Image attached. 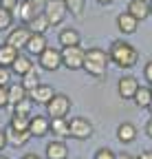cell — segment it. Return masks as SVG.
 Returning <instances> with one entry per match:
<instances>
[{
	"label": "cell",
	"mask_w": 152,
	"mask_h": 159,
	"mask_svg": "<svg viewBox=\"0 0 152 159\" xmlns=\"http://www.w3.org/2000/svg\"><path fill=\"white\" fill-rule=\"evenodd\" d=\"M115 157H117V152H112L110 148H99L93 159H115Z\"/></svg>",
	"instance_id": "32"
},
{
	"label": "cell",
	"mask_w": 152,
	"mask_h": 159,
	"mask_svg": "<svg viewBox=\"0 0 152 159\" xmlns=\"http://www.w3.org/2000/svg\"><path fill=\"white\" fill-rule=\"evenodd\" d=\"M15 57H18V49H13V47L7 44V42L0 44V66L11 69V64H13V60H15Z\"/></svg>",
	"instance_id": "22"
},
{
	"label": "cell",
	"mask_w": 152,
	"mask_h": 159,
	"mask_svg": "<svg viewBox=\"0 0 152 159\" xmlns=\"http://www.w3.org/2000/svg\"><path fill=\"white\" fill-rule=\"evenodd\" d=\"M108 55H110V62H115L119 69H132L139 62V51L132 44H128L126 40H112Z\"/></svg>",
	"instance_id": "1"
},
{
	"label": "cell",
	"mask_w": 152,
	"mask_h": 159,
	"mask_svg": "<svg viewBox=\"0 0 152 159\" xmlns=\"http://www.w3.org/2000/svg\"><path fill=\"white\" fill-rule=\"evenodd\" d=\"M84 57H86V51L80 44L77 47H62V66H66L68 71L84 69Z\"/></svg>",
	"instance_id": "3"
},
{
	"label": "cell",
	"mask_w": 152,
	"mask_h": 159,
	"mask_svg": "<svg viewBox=\"0 0 152 159\" xmlns=\"http://www.w3.org/2000/svg\"><path fill=\"white\" fill-rule=\"evenodd\" d=\"M150 13H152V0H150Z\"/></svg>",
	"instance_id": "43"
},
{
	"label": "cell",
	"mask_w": 152,
	"mask_h": 159,
	"mask_svg": "<svg viewBox=\"0 0 152 159\" xmlns=\"http://www.w3.org/2000/svg\"><path fill=\"white\" fill-rule=\"evenodd\" d=\"M148 2H150V0H148Z\"/></svg>",
	"instance_id": "45"
},
{
	"label": "cell",
	"mask_w": 152,
	"mask_h": 159,
	"mask_svg": "<svg viewBox=\"0 0 152 159\" xmlns=\"http://www.w3.org/2000/svg\"><path fill=\"white\" fill-rule=\"evenodd\" d=\"M11 20H13V13L11 9H5V7H0V31H5L11 27Z\"/></svg>",
	"instance_id": "29"
},
{
	"label": "cell",
	"mask_w": 152,
	"mask_h": 159,
	"mask_svg": "<svg viewBox=\"0 0 152 159\" xmlns=\"http://www.w3.org/2000/svg\"><path fill=\"white\" fill-rule=\"evenodd\" d=\"M29 119H31V117H24V115H13V117H11V122H9V126H11V128H15V130H29Z\"/></svg>",
	"instance_id": "28"
},
{
	"label": "cell",
	"mask_w": 152,
	"mask_h": 159,
	"mask_svg": "<svg viewBox=\"0 0 152 159\" xmlns=\"http://www.w3.org/2000/svg\"><path fill=\"white\" fill-rule=\"evenodd\" d=\"M51 133L58 137V139H64L71 135V128H68V119L66 117H51Z\"/></svg>",
	"instance_id": "20"
},
{
	"label": "cell",
	"mask_w": 152,
	"mask_h": 159,
	"mask_svg": "<svg viewBox=\"0 0 152 159\" xmlns=\"http://www.w3.org/2000/svg\"><path fill=\"white\" fill-rule=\"evenodd\" d=\"M29 133L33 137H44L51 133V119L44 115H33L29 119Z\"/></svg>",
	"instance_id": "11"
},
{
	"label": "cell",
	"mask_w": 152,
	"mask_h": 159,
	"mask_svg": "<svg viewBox=\"0 0 152 159\" xmlns=\"http://www.w3.org/2000/svg\"><path fill=\"white\" fill-rule=\"evenodd\" d=\"M9 104V86H0V108Z\"/></svg>",
	"instance_id": "33"
},
{
	"label": "cell",
	"mask_w": 152,
	"mask_h": 159,
	"mask_svg": "<svg viewBox=\"0 0 152 159\" xmlns=\"http://www.w3.org/2000/svg\"><path fill=\"white\" fill-rule=\"evenodd\" d=\"M44 155H46V159H66L68 157V146L55 137V142H49L46 144Z\"/></svg>",
	"instance_id": "14"
},
{
	"label": "cell",
	"mask_w": 152,
	"mask_h": 159,
	"mask_svg": "<svg viewBox=\"0 0 152 159\" xmlns=\"http://www.w3.org/2000/svg\"><path fill=\"white\" fill-rule=\"evenodd\" d=\"M33 35V31L29 29V25H20V27H15V29H11L9 31V35H7V40L5 42L7 44H11L13 49H18V51H22L24 47H27V42H29V38Z\"/></svg>",
	"instance_id": "6"
},
{
	"label": "cell",
	"mask_w": 152,
	"mask_h": 159,
	"mask_svg": "<svg viewBox=\"0 0 152 159\" xmlns=\"http://www.w3.org/2000/svg\"><path fill=\"white\" fill-rule=\"evenodd\" d=\"M13 115H24V117H31L29 99H24V102H20V104H15V106H13Z\"/></svg>",
	"instance_id": "30"
},
{
	"label": "cell",
	"mask_w": 152,
	"mask_h": 159,
	"mask_svg": "<svg viewBox=\"0 0 152 159\" xmlns=\"http://www.w3.org/2000/svg\"><path fill=\"white\" fill-rule=\"evenodd\" d=\"M46 113L49 117H66L71 113V97L64 93H55L46 104Z\"/></svg>",
	"instance_id": "5"
},
{
	"label": "cell",
	"mask_w": 152,
	"mask_h": 159,
	"mask_svg": "<svg viewBox=\"0 0 152 159\" xmlns=\"http://www.w3.org/2000/svg\"><path fill=\"white\" fill-rule=\"evenodd\" d=\"M44 2H46V0H22V2L18 5L22 22L27 25L29 20H33L35 16H40V13L44 11Z\"/></svg>",
	"instance_id": "10"
},
{
	"label": "cell",
	"mask_w": 152,
	"mask_h": 159,
	"mask_svg": "<svg viewBox=\"0 0 152 159\" xmlns=\"http://www.w3.org/2000/svg\"><path fill=\"white\" fill-rule=\"evenodd\" d=\"M139 80L135 75H121L119 82H117V93L121 99H135L137 91H139Z\"/></svg>",
	"instance_id": "9"
},
{
	"label": "cell",
	"mask_w": 152,
	"mask_h": 159,
	"mask_svg": "<svg viewBox=\"0 0 152 159\" xmlns=\"http://www.w3.org/2000/svg\"><path fill=\"white\" fill-rule=\"evenodd\" d=\"M20 84H22V86H24L27 91L35 89L37 84H42V82H40V71H35V69H31L29 73L20 75Z\"/></svg>",
	"instance_id": "26"
},
{
	"label": "cell",
	"mask_w": 152,
	"mask_h": 159,
	"mask_svg": "<svg viewBox=\"0 0 152 159\" xmlns=\"http://www.w3.org/2000/svg\"><path fill=\"white\" fill-rule=\"evenodd\" d=\"M22 159H40V157H37V155H33V152H29V155H24Z\"/></svg>",
	"instance_id": "41"
},
{
	"label": "cell",
	"mask_w": 152,
	"mask_h": 159,
	"mask_svg": "<svg viewBox=\"0 0 152 159\" xmlns=\"http://www.w3.org/2000/svg\"><path fill=\"white\" fill-rule=\"evenodd\" d=\"M108 62H110V55L108 51L104 49H88L86 51V57H84V71L93 77H102L108 69Z\"/></svg>",
	"instance_id": "2"
},
{
	"label": "cell",
	"mask_w": 152,
	"mask_h": 159,
	"mask_svg": "<svg viewBox=\"0 0 152 159\" xmlns=\"http://www.w3.org/2000/svg\"><path fill=\"white\" fill-rule=\"evenodd\" d=\"M97 2H99V5H104V7H108V5L115 2V0H97Z\"/></svg>",
	"instance_id": "40"
},
{
	"label": "cell",
	"mask_w": 152,
	"mask_h": 159,
	"mask_svg": "<svg viewBox=\"0 0 152 159\" xmlns=\"http://www.w3.org/2000/svg\"><path fill=\"white\" fill-rule=\"evenodd\" d=\"M68 7H66V0H46L44 2V16L49 18L51 27H58L66 20Z\"/></svg>",
	"instance_id": "4"
},
{
	"label": "cell",
	"mask_w": 152,
	"mask_h": 159,
	"mask_svg": "<svg viewBox=\"0 0 152 159\" xmlns=\"http://www.w3.org/2000/svg\"><path fill=\"white\" fill-rule=\"evenodd\" d=\"M27 95H29V91H27L22 84H9V104H11V106L24 102Z\"/></svg>",
	"instance_id": "23"
},
{
	"label": "cell",
	"mask_w": 152,
	"mask_h": 159,
	"mask_svg": "<svg viewBox=\"0 0 152 159\" xmlns=\"http://www.w3.org/2000/svg\"><path fill=\"white\" fill-rule=\"evenodd\" d=\"M115 159H137V157H130L128 152H119V155H117Z\"/></svg>",
	"instance_id": "39"
},
{
	"label": "cell",
	"mask_w": 152,
	"mask_h": 159,
	"mask_svg": "<svg viewBox=\"0 0 152 159\" xmlns=\"http://www.w3.org/2000/svg\"><path fill=\"white\" fill-rule=\"evenodd\" d=\"M148 111H150V115H152V102H150V106H148Z\"/></svg>",
	"instance_id": "42"
},
{
	"label": "cell",
	"mask_w": 152,
	"mask_h": 159,
	"mask_svg": "<svg viewBox=\"0 0 152 159\" xmlns=\"http://www.w3.org/2000/svg\"><path fill=\"white\" fill-rule=\"evenodd\" d=\"M143 77H145V82H148V84H152V60L143 66Z\"/></svg>",
	"instance_id": "34"
},
{
	"label": "cell",
	"mask_w": 152,
	"mask_h": 159,
	"mask_svg": "<svg viewBox=\"0 0 152 159\" xmlns=\"http://www.w3.org/2000/svg\"><path fill=\"white\" fill-rule=\"evenodd\" d=\"M18 5H20V0H2V5H0V7H5V9H15Z\"/></svg>",
	"instance_id": "35"
},
{
	"label": "cell",
	"mask_w": 152,
	"mask_h": 159,
	"mask_svg": "<svg viewBox=\"0 0 152 159\" xmlns=\"http://www.w3.org/2000/svg\"><path fill=\"white\" fill-rule=\"evenodd\" d=\"M145 135H148V137H152V117L148 119V124H145Z\"/></svg>",
	"instance_id": "37"
},
{
	"label": "cell",
	"mask_w": 152,
	"mask_h": 159,
	"mask_svg": "<svg viewBox=\"0 0 152 159\" xmlns=\"http://www.w3.org/2000/svg\"><path fill=\"white\" fill-rule=\"evenodd\" d=\"M117 139L121 144H132L137 139V126L130 124V122H124L117 126Z\"/></svg>",
	"instance_id": "18"
},
{
	"label": "cell",
	"mask_w": 152,
	"mask_h": 159,
	"mask_svg": "<svg viewBox=\"0 0 152 159\" xmlns=\"http://www.w3.org/2000/svg\"><path fill=\"white\" fill-rule=\"evenodd\" d=\"M29 29L33 31V33H46V29L51 27V22H49V18L44 16V11L40 13V16H35L33 20H29Z\"/></svg>",
	"instance_id": "24"
},
{
	"label": "cell",
	"mask_w": 152,
	"mask_h": 159,
	"mask_svg": "<svg viewBox=\"0 0 152 159\" xmlns=\"http://www.w3.org/2000/svg\"><path fill=\"white\" fill-rule=\"evenodd\" d=\"M117 29H119L124 35H132V33L139 29V20H137L135 16H130L128 11H124V13L117 16Z\"/></svg>",
	"instance_id": "13"
},
{
	"label": "cell",
	"mask_w": 152,
	"mask_h": 159,
	"mask_svg": "<svg viewBox=\"0 0 152 159\" xmlns=\"http://www.w3.org/2000/svg\"><path fill=\"white\" fill-rule=\"evenodd\" d=\"M58 38H60V44H62V47H77V44L82 42V35H80V31H77V29H73V27L62 29Z\"/></svg>",
	"instance_id": "19"
},
{
	"label": "cell",
	"mask_w": 152,
	"mask_h": 159,
	"mask_svg": "<svg viewBox=\"0 0 152 159\" xmlns=\"http://www.w3.org/2000/svg\"><path fill=\"white\" fill-rule=\"evenodd\" d=\"M7 144H9V142H7V133H2V130H0V150H2Z\"/></svg>",
	"instance_id": "36"
},
{
	"label": "cell",
	"mask_w": 152,
	"mask_h": 159,
	"mask_svg": "<svg viewBox=\"0 0 152 159\" xmlns=\"http://www.w3.org/2000/svg\"><path fill=\"white\" fill-rule=\"evenodd\" d=\"M11 84V69L0 66V86H9Z\"/></svg>",
	"instance_id": "31"
},
{
	"label": "cell",
	"mask_w": 152,
	"mask_h": 159,
	"mask_svg": "<svg viewBox=\"0 0 152 159\" xmlns=\"http://www.w3.org/2000/svg\"><path fill=\"white\" fill-rule=\"evenodd\" d=\"M68 128H71V135H68V137L80 139V142L93 137V124L88 122L86 117H73L71 122H68Z\"/></svg>",
	"instance_id": "7"
},
{
	"label": "cell",
	"mask_w": 152,
	"mask_h": 159,
	"mask_svg": "<svg viewBox=\"0 0 152 159\" xmlns=\"http://www.w3.org/2000/svg\"><path fill=\"white\" fill-rule=\"evenodd\" d=\"M37 60H40V66L44 71H58L62 66V51L53 49V47H46L40 55H37Z\"/></svg>",
	"instance_id": "8"
},
{
	"label": "cell",
	"mask_w": 152,
	"mask_h": 159,
	"mask_svg": "<svg viewBox=\"0 0 152 159\" xmlns=\"http://www.w3.org/2000/svg\"><path fill=\"white\" fill-rule=\"evenodd\" d=\"M150 86H152V84H150Z\"/></svg>",
	"instance_id": "46"
},
{
	"label": "cell",
	"mask_w": 152,
	"mask_h": 159,
	"mask_svg": "<svg viewBox=\"0 0 152 159\" xmlns=\"http://www.w3.org/2000/svg\"><path fill=\"white\" fill-rule=\"evenodd\" d=\"M55 95V89L51 86V84H37L35 89H31L29 91V97H31V102H35V104H49L51 102V97Z\"/></svg>",
	"instance_id": "12"
},
{
	"label": "cell",
	"mask_w": 152,
	"mask_h": 159,
	"mask_svg": "<svg viewBox=\"0 0 152 159\" xmlns=\"http://www.w3.org/2000/svg\"><path fill=\"white\" fill-rule=\"evenodd\" d=\"M33 135L29 133V130H15V128H7V142H9V146H13V148H20V146H24V144H29V139H31Z\"/></svg>",
	"instance_id": "16"
},
{
	"label": "cell",
	"mask_w": 152,
	"mask_h": 159,
	"mask_svg": "<svg viewBox=\"0 0 152 159\" xmlns=\"http://www.w3.org/2000/svg\"><path fill=\"white\" fill-rule=\"evenodd\" d=\"M0 159H7V157H2V155H0Z\"/></svg>",
	"instance_id": "44"
},
{
	"label": "cell",
	"mask_w": 152,
	"mask_h": 159,
	"mask_svg": "<svg viewBox=\"0 0 152 159\" xmlns=\"http://www.w3.org/2000/svg\"><path fill=\"white\" fill-rule=\"evenodd\" d=\"M31 69H33L31 57L24 55V53H18V57L13 60V64H11V71H13L15 75H24V73H29Z\"/></svg>",
	"instance_id": "21"
},
{
	"label": "cell",
	"mask_w": 152,
	"mask_h": 159,
	"mask_svg": "<svg viewBox=\"0 0 152 159\" xmlns=\"http://www.w3.org/2000/svg\"><path fill=\"white\" fill-rule=\"evenodd\" d=\"M126 11H128L130 16H135L139 22H141V20H145V18L150 16V2H148V0H130Z\"/></svg>",
	"instance_id": "15"
},
{
	"label": "cell",
	"mask_w": 152,
	"mask_h": 159,
	"mask_svg": "<svg viewBox=\"0 0 152 159\" xmlns=\"http://www.w3.org/2000/svg\"><path fill=\"white\" fill-rule=\"evenodd\" d=\"M49 44H46V35L44 33H33L31 38H29V42H27V53L29 55H40L44 49H46Z\"/></svg>",
	"instance_id": "17"
},
{
	"label": "cell",
	"mask_w": 152,
	"mask_h": 159,
	"mask_svg": "<svg viewBox=\"0 0 152 159\" xmlns=\"http://www.w3.org/2000/svg\"><path fill=\"white\" fill-rule=\"evenodd\" d=\"M152 102V86H139L137 95H135V104L139 108H148Z\"/></svg>",
	"instance_id": "25"
},
{
	"label": "cell",
	"mask_w": 152,
	"mask_h": 159,
	"mask_svg": "<svg viewBox=\"0 0 152 159\" xmlns=\"http://www.w3.org/2000/svg\"><path fill=\"white\" fill-rule=\"evenodd\" d=\"M137 159H152V150H143V152H141Z\"/></svg>",
	"instance_id": "38"
},
{
	"label": "cell",
	"mask_w": 152,
	"mask_h": 159,
	"mask_svg": "<svg viewBox=\"0 0 152 159\" xmlns=\"http://www.w3.org/2000/svg\"><path fill=\"white\" fill-rule=\"evenodd\" d=\"M66 7H68V13H73L75 18H82L84 16V7H86V0H66Z\"/></svg>",
	"instance_id": "27"
}]
</instances>
